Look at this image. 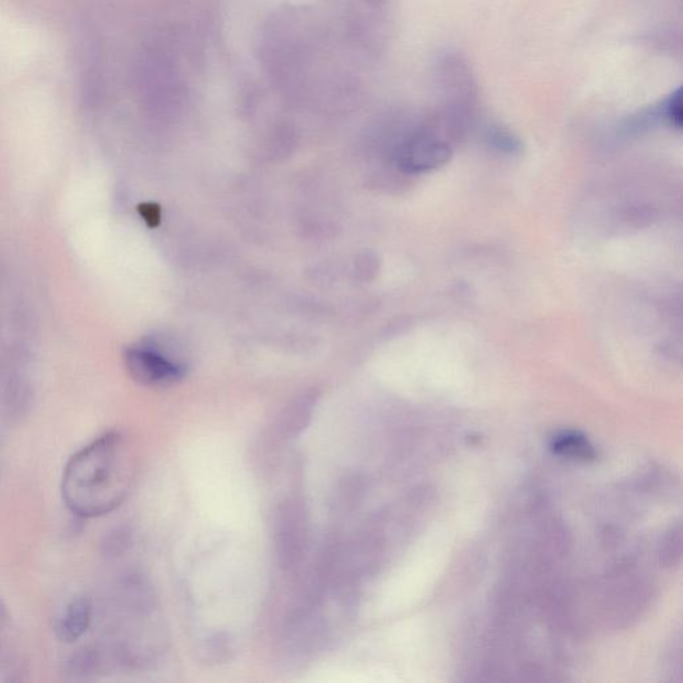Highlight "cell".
<instances>
[{"instance_id": "obj_1", "label": "cell", "mask_w": 683, "mask_h": 683, "mask_svg": "<svg viewBox=\"0 0 683 683\" xmlns=\"http://www.w3.org/2000/svg\"><path fill=\"white\" fill-rule=\"evenodd\" d=\"M134 471L125 435L107 433L71 457L63 474V499L79 517H102L125 502Z\"/></svg>"}, {"instance_id": "obj_2", "label": "cell", "mask_w": 683, "mask_h": 683, "mask_svg": "<svg viewBox=\"0 0 683 683\" xmlns=\"http://www.w3.org/2000/svg\"><path fill=\"white\" fill-rule=\"evenodd\" d=\"M273 537L279 566L293 570L302 562L307 546V515L301 498H286L275 509Z\"/></svg>"}, {"instance_id": "obj_3", "label": "cell", "mask_w": 683, "mask_h": 683, "mask_svg": "<svg viewBox=\"0 0 683 683\" xmlns=\"http://www.w3.org/2000/svg\"><path fill=\"white\" fill-rule=\"evenodd\" d=\"M125 365L130 377L139 385L166 387L185 377L186 369L151 347L127 350Z\"/></svg>"}, {"instance_id": "obj_4", "label": "cell", "mask_w": 683, "mask_h": 683, "mask_svg": "<svg viewBox=\"0 0 683 683\" xmlns=\"http://www.w3.org/2000/svg\"><path fill=\"white\" fill-rule=\"evenodd\" d=\"M449 158V143L438 131L427 127L417 131L403 143L399 151V166L409 173H422L443 165Z\"/></svg>"}, {"instance_id": "obj_5", "label": "cell", "mask_w": 683, "mask_h": 683, "mask_svg": "<svg viewBox=\"0 0 683 683\" xmlns=\"http://www.w3.org/2000/svg\"><path fill=\"white\" fill-rule=\"evenodd\" d=\"M315 406V398L311 395H303L291 403L281 417H279L277 425L278 437L287 441V439L297 438L302 434L303 430L309 426L311 417Z\"/></svg>"}, {"instance_id": "obj_6", "label": "cell", "mask_w": 683, "mask_h": 683, "mask_svg": "<svg viewBox=\"0 0 683 683\" xmlns=\"http://www.w3.org/2000/svg\"><path fill=\"white\" fill-rule=\"evenodd\" d=\"M91 615H93V607L89 599L78 598L71 602L62 621V637L69 642L83 637L91 625Z\"/></svg>"}, {"instance_id": "obj_7", "label": "cell", "mask_w": 683, "mask_h": 683, "mask_svg": "<svg viewBox=\"0 0 683 683\" xmlns=\"http://www.w3.org/2000/svg\"><path fill=\"white\" fill-rule=\"evenodd\" d=\"M555 450L571 457L586 458L589 457L590 447L582 437L577 435H563V437L555 441Z\"/></svg>"}, {"instance_id": "obj_8", "label": "cell", "mask_w": 683, "mask_h": 683, "mask_svg": "<svg viewBox=\"0 0 683 683\" xmlns=\"http://www.w3.org/2000/svg\"><path fill=\"white\" fill-rule=\"evenodd\" d=\"M663 110H665L666 122L674 129L681 130L683 121L681 87H678L663 101Z\"/></svg>"}, {"instance_id": "obj_9", "label": "cell", "mask_w": 683, "mask_h": 683, "mask_svg": "<svg viewBox=\"0 0 683 683\" xmlns=\"http://www.w3.org/2000/svg\"><path fill=\"white\" fill-rule=\"evenodd\" d=\"M139 213H141L143 219L147 222V225L155 227L161 219V213H159L158 206L153 205V203H145V205L139 206Z\"/></svg>"}]
</instances>
